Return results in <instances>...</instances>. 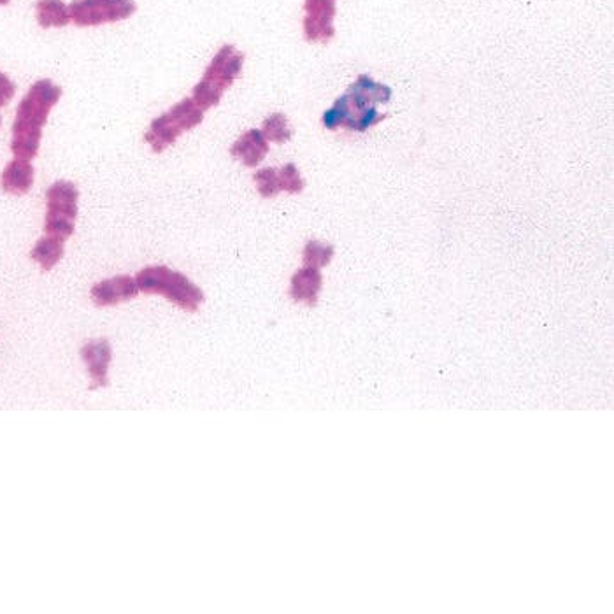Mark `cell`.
Listing matches in <instances>:
<instances>
[{"mask_svg": "<svg viewBox=\"0 0 614 614\" xmlns=\"http://www.w3.org/2000/svg\"><path fill=\"white\" fill-rule=\"evenodd\" d=\"M392 99V88L374 81L371 76L362 74L350 86V90L343 97L334 102V106L325 111L323 125L329 130L339 127L365 132L378 125L385 116L379 115L376 104H386Z\"/></svg>", "mask_w": 614, "mask_h": 614, "instance_id": "cell-1", "label": "cell"}, {"mask_svg": "<svg viewBox=\"0 0 614 614\" xmlns=\"http://www.w3.org/2000/svg\"><path fill=\"white\" fill-rule=\"evenodd\" d=\"M62 97V88L55 85L51 79H39L30 86L29 92L23 97L16 109L13 123V141L11 151L16 158L32 160L39 153L43 129L51 109L57 106Z\"/></svg>", "mask_w": 614, "mask_h": 614, "instance_id": "cell-2", "label": "cell"}, {"mask_svg": "<svg viewBox=\"0 0 614 614\" xmlns=\"http://www.w3.org/2000/svg\"><path fill=\"white\" fill-rule=\"evenodd\" d=\"M243 65V53L237 51L236 46L225 44L211 60L202 79L193 88L192 99L204 111L215 108L222 100L223 92L234 85L237 76L243 71Z\"/></svg>", "mask_w": 614, "mask_h": 614, "instance_id": "cell-3", "label": "cell"}, {"mask_svg": "<svg viewBox=\"0 0 614 614\" xmlns=\"http://www.w3.org/2000/svg\"><path fill=\"white\" fill-rule=\"evenodd\" d=\"M136 281L141 292L164 295L165 299L171 300L176 306L190 313L197 311L204 300L202 290L199 286L193 285L185 274L171 271L169 267L162 265L146 267L137 274Z\"/></svg>", "mask_w": 614, "mask_h": 614, "instance_id": "cell-4", "label": "cell"}, {"mask_svg": "<svg viewBox=\"0 0 614 614\" xmlns=\"http://www.w3.org/2000/svg\"><path fill=\"white\" fill-rule=\"evenodd\" d=\"M202 120H204V109L200 108L192 97H186L176 106H172L167 113L151 122L144 141L150 144L153 151L162 153L171 144L176 143V139L183 132L199 127Z\"/></svg>", "mask_w": 614, "mask_h": 614, "instance_id": "cell-5", "label": "cell"}, {"mask_svg": "<svg viewBox=\"0 0 614 614\" xmlns=\"http://www.w3.org/2000/svg\"><path fill=\"white\" fill-rule=\"evenodd\" d=\"M78 188L71 181H57L46 192V236L57 237L67 241L74 234V225L78 218Z\"/></svg>", "mask_w": 614, "mask_h": 614, "instance_id": "cell-6", "label": "cell"}, {"mask_svg": "<svg viewBox=\"0 0 614 614\" xmlns=\"http://www.w3.org/2000/svg\"><path fill=\"white\" fill-rule=\"evenodd\" d=\"M71 22L78 27H99L127 20L136 13L134 0H74L69 6Z\"/></svg>", "mask_w": 614, "mask_h": 614, "instance_id": "cell-7", "label": "cell"}, {"mask_svg": "<svg viewBox=\"0 0 614 614\" xmlns=\"http://www.w3.org/2000/svg\"><path fill=\"white\" fill-rule=\"evenodd\" d=\"M337 0H306L304 4V36L311 43H329L336 34Z\"/></svg>", "mask_w": 614, "mask_h": 614, "instance_id": "cell-8", "label": "cell"}, {"mask_svg": "<svg viewBox=\"0 0 614 614\" xmlns=\"http://www.w3.org/2000/svg\"><path fill=\"white\" fill-rule=\"evenodd\" d=\"M137 293L139 286L136 279L130 276H116L93 286L92 300L97 306H116L125 300L134 299Z\"/></svg>", "mask_w": 614, "mask_h": 614, "instance_id": "cell-9", "label": "cell"}, {"mask_svg": "<svg viewBox=\"0 0 614 614\" xmlns=\"http://www.w3.org/2000/svg\"><path fill=\"white\" fill-rule=\"evenodd\" d=\"M81 357L88 365V372L92 378L90 388H102L108 385V365L111 362V346L108 341H95L86 344L81 350Z\"/></svg>", "mask_w": 614, "mask_h": 614, "instance_id": "cell-10", "label": "cell"}, {"mask_svg": "<svg viewBox=\"0 0 614 614\" xmlns=\"http://www.w3.org/2000/svg\"><path fill=\"white\" fill-rule=\"evenodd\" d=\"M230 153L232 157L239 158L246 167H257L269 153V141L265 139L262 130H248L244 136L237 139Z\"/></svg>", "mask_w": 614, "mask_h": 614, "instance_id": "cell-11", "label": "cell"}, {"mask_svg": "<svg viewBox=\"0 0 614 614\" xmlns=\"http://www.w3.org/2000/svg\"><path fill=\"white\" fill-rule=\"evenodd\" d=\"M322 286L323 278L320 269L304 265L300 271L293 274L292 283H290V295L297 302H304L307 306H315Z\"/></svg>", "mask_w": 614, "mask_h": 614, "instance_id": "cell-12", "label": "cell"}, {"mask_svg": "<svg viewBox=\"0 0 614 614\" xmlns=\"http://www.w3.org/2000/svg\"><path fill=\"white\" fill-rule=\"evenodd\" d=\"M32 185H34V165L30 164V160L15 158L6 165L0 178V186L4 192L23 195L29 192Z\"/></svg>", "mask_w": 614, "mask_h": 614, "instance_id": "cell-13", "label": "cell"}, {"mask_svg": "<svg viewBox=\"0 0 614 614\" xmlns=\"http://www.w3.org/2000/svg\"><path fill=\"white\" fill-rule=\"evenodd\" d=\"M37 23L43 29H62L71 23L69 6L64 0H39L36 6Z\"/></svg>", "mask_w": 614, "mask_h": 614, "instance_id": "cell-14", "label": "cell"}, {"mask_svg": "<svg viewBox=\"0 0 614 614\" xmlns=\"http://www.w3.org/2000/svg\"><path fill=\"white\" fill-rule=\"evenodd\" d=\"M64 243L65 241L57 237L44 236L32 248L30 257L34 258L44 271H51L64 257Z\"/></svg>", "mask_w": 614, "mask_h": 614, "instance_id": "cell-15", "label": "cell"}, {"mask_svg": "<svg viewBox=\"0 0 614 614\" xmlns=\"http://www.w3.org/2000/svg\"><path fill=\"white\" fill-rule=\"evenodd\" d=\"M262 134H264L267 141L283 144L286 141H290L292 130L288 127V120H286V116L283 113H274V115L269 116L265 120Z\"/></svg>", "mask_w": 614, "mask_h": 614, "instance_id": "cell-16", "label": "cell"}, {"mask_svg": "<svg viewBox=\"0 0 614 614\" xmlns=\"http://www.w3.org/2000/svg\"><path fill=\"white\" fill-rule=\"evenodd\" d=\"M304 265L307 267H315L322 269L330 264V260L334 258V246L323 244L320 241H309L304 248Z\"/></svg>", "mask_w": 614, "mask_h": 614, "instance_id": "cell-17", "label": "cell"}, {"mask_svg": "<svg viewBox=\"0 0 614 614\" xmlns=\"http://www.w3.org/2000/svg\"><path fill=\"white\" fill-rule=\"evenodd\" d=\"M253 178H255V183H257L258 193L265 197V199L276 197L281 192L278 169L265 167V169H260Z\"/></svg>", "mask_w": 614, "mask_h": 614, "instance_id": "cell-18", "label": "cell"}, {"mask_svg": "<svg viewBox=\"0 0 614 614\" xmlns=\"http://www.w3.org/2000/svg\"><path fill=\"white\" fill-rule=\"evenodd\" d=\"M278 174L281 192L300 193L304 190V179L295 165L286 164L285 167L278 169Z\"/></svg>", "mask_w": 614, "mask_h": 614, "instance_id": "cell-19", "label": "cell"}, {"mask_svg": "<svg viewBox=\"0 0 614 614\" xmlns=\"http://www.w3.org/2000/svg\"><path fill=\"white\" fill-rule=\"evenodd\" d=\"M16 85L6 76L4 72H0V108L8 106L11 99L15 97Z\"/></svg>", "mask_w": 614, "mask_h": 614, "instance_id": "cell-20", "label": "cell"}, {"mask_svg": "<svg viewBox=\"0 0 614 614\" xmlns=\"http://www.w3.org/2000/svg\"><path fill=\"white\" fill-rule=\"evenodd\" d=\"M9 2H11V0H0V6H8Z\"/></svg>", "mask_w": 614, "mask_h": 614, "instance_id": "cell-21", "label": "cell"}, {"mask_svg": "<svg viewBox=\"0 0 614 614\" xmlns=\"http://www.w3.org/2000/svg\"><path fill=\"white\" fill-rule=\"evenodd\" d=\"M0 125H2V118H0Z\"/></svg>", "mask_w": 614, "mask_h": 614, "instance_id": "cell-22", "label": "cell"}]
</instances>
